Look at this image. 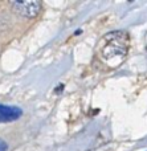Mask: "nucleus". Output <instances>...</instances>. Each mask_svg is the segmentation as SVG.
Segmentation results:
<instances>
[{"label": "nucleus", "mask_w": 147, "mask_h": 151, "mask_svg": "<svg viewBox=\"0 0 147 151\" xmlns=\"http://www.w3.org/2000/svg\"><path fill=\"white\" fill-rule=\"evenodd\" d=\"M129 49V35L126 32L117 31L106 35L103 40H101V57L106 63H115L118 65L119 61L125 58Z\"/></svg>", "instance_id": "nucleus-1"}, {"label": "nucleus", "mask_w": 147, "mask_h": 151, "mask_svg": "<svg viewBox=\"0 0 147 151\" xmlns=\"http://www.w3.org/2000/svg\"><path fill=\"white\" fill-rule=\"evenodd\" d=\"M5 150H7V143L0 139V151H5Z\"/></svg>", "instance_id": "nucleus-4"}, {"label": "nucleus", "mask_w": 147, "mask_h": 151, "mask_svg": "<svg viewBox=\"0 0 147 151\" xmlns=\"http://www.w3.org/2000/svg\"><path fill=\"white\" fill-rule=\"evenodd\" d=\"M12 8L16 13L24 16V17H34L39 15L41 9L40 1H13Z\"/></svg>", "instance_id": "nucleus-2"}, {"label": "nucleus", "mask_w": 147, "mask_h": 151, "mask_svg": "<svg viewBox=\"0 0 147 151\" xmlns=\"http://www.w3.org/2000/svg\"><path fill=\"white\" fill-rule=\"evenodd\" d=\"M23 111L17 106L0 105V122H12L21 117Z\"/></svg>", "instance_id": "nucleus-3"}]
</instances>
